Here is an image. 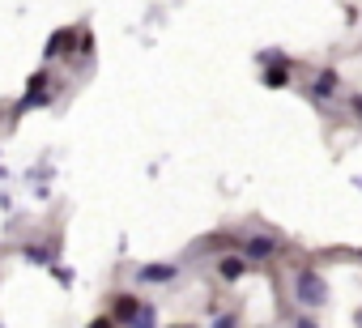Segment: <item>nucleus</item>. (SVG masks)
Listing matches in <instances>:
<instances>
[{
  "instance_id": "nucleus-12",
  "label": "nucleus",
  "mask_w": 362,
  "mask_h": 328,
  "mask_svg": "<svg viewBox=\"0 0 362 328\" xmlns=\"http://www.w3.org/2000/svg\"><path fill=\"white\" fill-rule=\"evenodd\" d=\"M349 107H354V115L362 119V94H354V98H349Z\"/></svg>"
},
{
  "instance_id": "nucleus-4",
  "label": "nucleus",
  "mask_w": 362,
  "mask_h": 328,
  "mask_svg": "<svg viewBox=\"0 0 362 328\" xmlns=\"http://www.w3.org/2000/svg\"><path fill=\"white\" fill-rule=\"evenodd\" d=\"M243 273H247V260H243V256H222V260H218V277H222V281H239Z\"/></svg>"
},
{
  "instance_id": "nucleus-10",
  "label": "nucleus",
  "mask_w": 362,
  "mask_h": 328,
  "mask_svg": "<svg viewBox=\"0 0 362 328\" xmlns=\"http://www.w3.org/2000/svg\"><path fill=\"white\" fill-rule=\"evenodd\" d=\"M214 328H239V320H235V315H218Z\"/></svg>"
},
{
  "instance_id": "nucleus-8",
  "label": "nucleus",
  "mask_w": 362,
  "mask_h": 328,
  "mask_svg": "<svg viewBox=\"0 0 362 328\" xmlns=\"http://www.w3.org/2000/svg\"><path fill=\"white\" fill-rule=\"evenodd\" d=\"M153 324H158V307H153V303H145V307H141V315H136V324H132V328H153Z\"/></svg>"
},
{
  "instance_id": "nucleus-9",
  "label": "nucleus",
  "mask_w": 362,
  "mask_h": 328,
  "mask_svg": "<svg viewBox=\"0 0 362 328\" xmlns=\"http://www.w3.org/2000/svg\"><path fill=\"white\" fill-rule=\"evenodd\" d=\"M69 43H73V35H69V30H64V35H56V39L47 43V60H52V56H60V52H64Z\"/></svg>"
},
{
  "instance_id": "nucleus-2",
  "label": "nucleus",
  "mask_w": 362,
  "mask_h": 328,
  "mask_svg": "<svg viewBox=\"0 0 362 328\" xmlns=\"http://www.w3.org/2000/svg\"><path fill=\"white\" fill-rule=\"evenodd\" d=\"M141 307H145V303H141L136 294H115V298H111V320H115L119 328H132L136 315H141Z\"/></svg>"
},
{
  "instance_id": "nucleus-1",
  "label": "nucleus",
  "mask_w": 362,
  "mask_h": 328,
  "mask_svg": "<svg viewBox=\"0 0 362 328\" xmlns=\"http://www.w3.org/2000/svg\"><path fill=\"white\" fill-rule=\"evenodd\" d=\"M294 298H298L303 307H324V303H328L324 277H320L315 269H298V273H294Z\"/></svg>"
},
{
  "instance_id": "nucleus-13",
  "label": "nucleus",
  "mask_w": 362,
  "mask_h": 328,
  "mask_svg": "<svg viewBox=\"0 0 362 328\" xmlns=\"http://www.w3.org/2000/svg\"><path fill=\"white\" fill-rule=\"evenodd\" d=\"M294 328H315V324H311V320H298V324H294Z\"/></svg>"
},
{
  "instance_id": "nucleus-7",
  "label": "nucleus",
  "mask_w": 362,
  "mask_h": 328,
  "mask_svg": "<svg viewBox=\"0 0 362 328\" xmlns=\"http://www.w3.org/2000/svg\"><path fill=\"white\" fill-rule=\"evenodd\" d=\"M286 81H290V69H286V64H273V69L264 73V86H269V90H277V86H286Z\"/></svg>"
},
{
  "instance_id": "nucleus-3",
  "label": "nucleus",
  "mask_w": 362,
  "mask_h": 328,
  "mask_svg": "<svg viewBox=\"0 0 362 328\" xmlns=\"http://www.w3.org/2000/svg\"><path fill=\"white\" fill-rule=\"evenodd\" d=\"M175 264H145V269H136V281H145V286H162V281H175Z\"/></svg>"
},
{
  "instance_id": "nucleus-5",
  "label": "nucleus",
  "mask_w": 362,
  "mask_h": 328,
  "mask_svg": "<svg viewBox=\"0 0 362 328\" xmlns=\"http://www.w3.org/2000/svg\"><path fill=\"white\" fill-rule=\"evenodd\" d=\"M332 90H337V69H324V73L315 77V86H311V98L328 102V98H332Z\"/></svg>"
},
{
  "instance_id": "nucleus-11",
  "label": "nucleus",
  "mask_w": 362,
  "mask_h": 328,
  "mask_svg": "<svg viewBox=\"0 0 362 328\" xmlns=\"http://www.w3.org/2000/svg\"><path fill=\"white\" fill-rule=\"evenodd\" d=\"M86 328H119V324H115V320H111V315H103V320H90V324H86Z\"/></svg>"
},
{
  "instance_id": "nucleus-6",
  "label": "nucleus",
  "mask_w": 362,
  "mask_h": 328,
  "mask_svg": "<svg viewBox=\"0 0 362 328\" xmlns=\"http://www.w3.org/2000/svg\"><path fill=\"white\" fill-rule=\"evenodd\" d=\"M273 252H277V243H273L269 235H252V239H247V256H252V260H269Z\"/></svg>"
}]
</instances>
